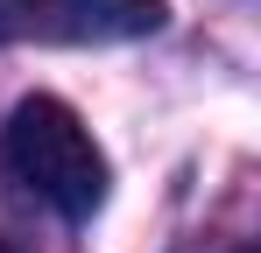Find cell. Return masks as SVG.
<instances>
[{
    "label": "cell",
    "mask_w": 261,
    "mask_h": 253,
    "mask_svg": "<svg viewBox=\"0 0 261 253\" xmlns=\"http://www.w3.org/2000/svg\"><path fill=\"white\" fill-rule=\"evenodd\" d=\"M0 169L29 197H43L57 218H92L106 204V183H113L99 141L85 134V120L64 99H43V91L7 113V126H0Z\"/></svg>",
    "instance_id": "6da1fadb"
},
{
    "label": "cell",
    "mask_w": 261,
    "mask_h": 253,
    "mask_svg": "<svg viewBox=\"0 0 261 253\" xmlns=\"http://www.w3.org/2000/svg\"><path fill=\"white\" fill-rule=\"evenodd\" d=\"M163 0H0V49L49 42V49H92V42H134L163 28Z\"/></svg>",
    "instance_id": "7a4b0ae2"
},
{
    "label": "cell",
    "mask_w": 261,
    "mask_h": 253,
    "mask_svg": "<svg viewBox=\"0 0 261 253\" xmlns=\"http://www.w3.org/2000/svg\"><path fill=\"white\" fill-rule=\"evenodd\" d=\"M0 253H21V246H14V239H0Z\"/></svg>",
    "instance_id": "3957f363"
},
{
    "label": "cell",
    "mask_w": 261,
    "mask_h": 253,
    "mask_svg": "<svg viewBox=\"0 0 261 253\" xmlns=\"http://www.w3.org/2000/svg\"><path fill=\"white\" fill-rule=\"evenodd\" d=\"M240 253H254V246H240Z\"/></svg>",
    "instance_id": "277c9868"
}]
</instances>
